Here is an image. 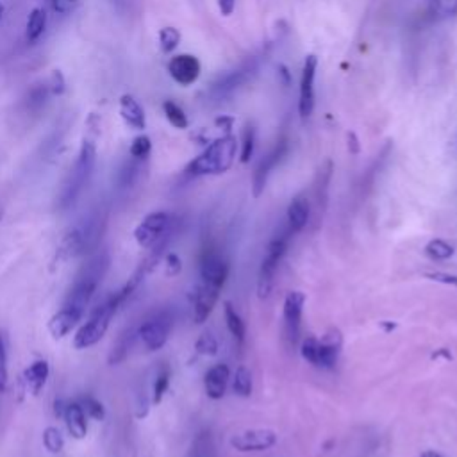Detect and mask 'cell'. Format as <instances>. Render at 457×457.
Returning a JSON list of instances; mask_svg holds the SVG:
<instances>
[{
    "mask_svg": "<svg viewBox=\"0 0 457 457\" xmlns=\"http://www.w3.org/2000/svg\"><path fill=\"white\" fill-rule=\"evenodd\" d=\"M111 257L107 250H95L86 261V265L79 270L73 286L70 287V293L64 300V306L76 307V309L86 311L91 299L95 297L99 286L102 284L107 270H109Z\"/></svg>",
    "mask_w": 457,
    "mask_h": 457,
    "instance_id": "cell-1",
    "label": "cell"
},
{
    "mask_svg": "<svg viewBox=\"0 0 457 457\" xmlns=\"http://www.w3.org/2000/svg\"><path fill=\"white\" fill-rule=\"evenodd\" d=\"M238 140L232 134H225L220 140L213 141L201 155L188 165V174L191 175H220L225 174L235 165L238 154Z\"/></svg>",
    "mask_w": 457,
    "mask_h": 457,
    "instance_id": "cell-2",
    "label": "cell"
},
{
    "mask_svg": "<svg viewBox=\"0 0 457 457\" xmlns=\"http://www.w3.org/2000/svg\"><path fill=\"white\" fill-rule=\"evenodd\" d=\"M95 161H97V147L91 140H84L76 165L70 170L66 181L63 182L59 198H57V206H59L57 209H69L70 206L76 204V201L81 197V193L84 191L91 175H93Z\"/></svg>",
    "mask_w": 457,
    "mask_h": 457,
    "instance_id": "cell-3",
    "label": "cell"
},
{
    "mask_svg": "<svg viewBox=\"0 0 457 457\" xmlns=\"http://www.w3.org/2000/svg\"><path fill=\"white\" fill-rule=\"evenodd\" d=\"M120 306L121 302L118 300L117 293L111 295L104 304H100V306L91 313L90 320L84 325H81V329L76 333V336H73V347H76L77 350H86V348H91L99 343V341L106 336L111 320H113V316L117 314Z\"/></svg>",
    "mask_w": 457,
    "mask_h": 457,
    "instance_id": "cell-4",
    "label": "cell"
},
{
    "mask_svg": "<svg viewBox=\"0 0 457 457\" xmlns=\"http://www.w3.org/2000/svg\"><path fill=\"white\" fill-rule=\"evenodd\" d=\"M290 229L286 235H280L272 239L268 245L266 256L263 257L259 268V279H257V295L259 299H268L270 291L273 287V280H275V272L279 268V263L283 261L284 254L287 250V239H290Z\"/></svg>",
    "mask_w": 457,
    "mask_h": 457,
    "instance_id": "cell-5",
    "label": "cell"
},
{
    "mask_svg": "<svg viewBox=\"0 0 457 457\" xmlns=\"http://www.w3.org/2000/svg\"><path fill=\"white\" fill-rule=\"evenodd\" d=\"M172 327H174L172 314L168 311H158L138 327V336L148 352L161 350L170 338Z\"/></svg>",
    "mask_w": 457,
    "mask_h": 457,
    "instance_id": "cell-6",
    "label": "cell"
},
{
    "mask_svg": "<svg viewBox=\"0 0 457 457\" xmlns=\"http://www.w3.org/2000/svg\"><path fill=\"white\" fill-rule=\"evenodd\" d=\"M318 57L307 54L302 66V79H300V99L299 113L302 118H309L314 111V79H316Z\"/></svg>",
    "mask_w": 457,
    "mask_h": 457,
    "instance_id": "cell-7",
    "label": "cell"
},
{
    "mask_svg": "<svg viewBox=\"0 0 457 457\" xmlns=\"http://www.w3.org/2000/svg\"><path fill=\"white\" fill-rule=\"evenodd\" d=\"M277 443V434L270 429H252L238 432L231 438V446L238 452H263Z\"/></svg>",
    "mask_w": 457,
    "mask_h": 457,
    "instance_id": "cell-8",
    "label": "cell"
},
{
    "mask_svg": "<svg viewBox=\"0 0 457 457\" xmlns=\"http://www.w3.org/2000/svg\"><path fill=\"white\" fill-rule=\"evenodd\" d=\"M201 70V61L191 54H179L172 57L168 63V73L181 86H191L193 83H197Z\"/></svg>",
    "mask_w": 457,
    "mask_h": 457,
    "instance_id": "cell-9",
    "label": "cell"
},
{
    "mask_svg": "<svg viewBox=\"0 0 457 457\" xmlns=\"http://www.w3.org/2000/svg\"><path fill=\"white\" fill-rule=\"evenodd\" d=\"M201 277L202 283L222 290L229 277V265L227 261L215 250H204L201 259Z\"/></svg>",
    "mask_w": 457,
    "mask_h": 457,
    "instance_id": "cell-10",
    "label": "cell"
},
{
    "mask_svg": "<svg viewBox=\"0 0 457 457\" xmlns=\"http://www.w3.org/2000/svg\"><path fill=\"white\" fill-rule=\"evenodd\" d=\"M287 150H290L287 140H280L279 143L275 145V148H273V150L270 152V154L259 162V167H257L256 172H254V181H252L254 197H256V198L261 197V193L265 191L266 181H268V175L272 174L273 168H275L277 165H279V162L283 161L284 155L287 154Z\"/></svg>",
    "mask_w": 457,
    "mask_h": 457,
    "instance_id": "cell-11",
    "label": "cell"
},
{
    "mask_svg": "<svg viewBox=\"0 0 457 457\" xmlns=\"http://www.w3.org/2000/svg\"><path fill=\"white\" fill-rule=\"evenodd\" d=\"M306 304V295L302 291H290L284 299V321H286V334L293 345L299 341L300 321Z\"/></svg>",
    "mask_w": 457,
    "mask_h": 457,
    "instance_id": "cell-12",
    "label": "cell"
},
{
    "mask_svg": "<svg viewBox=\"0 0 457 457\" xmlns=\"http://www.w3.org/2000/svg\"><path fill=\"white\" fill-rule=\"evenodd\" d=\"M220 297V287L209 286V284L202 283L195 291L193 297V321L195 324H204L209 316H211L213 309H215L216 302Z\"/></svg>",
    "mask_w": 457,
    "mask_h": 457,
    "instance_id": "cell-13",
    "label": "cell"
},
{
    "mask_svg": "<svg viewBox=\"0 0 457 457\" xmlns=\"http://www.w3.org/2000/svg\"><path fill=\"white\" fill-rule=\"evenodd\" d=\"M84 311L76 309V307L63 306L49 321V331L54 340H63L76 329L79 321L83 320Z\"/></svg>",
    "mask_w": 457,
    "mask_h": 457,
    "instance_id": "cell-14",
    "label": "cell"
},
{
    "mask_svg": "<svg viewBox=\"0 0 457 457\" xmlns=\"http://www.w3.org/2000/svg\"><path fill=\"white\" fill-rule=\"evenodd\" d=\"M341 345H343V338L338 329H329L318 340V367L324 368H334L340 357Z\"/></svg>",
    "mask_w": 457,
    "mask_h": 457,
    "instance_id": "cell-15",
    "label": "cell"
},
{
    "mask_svg": "<svg viewBox=\"0 0 457 457\" xmlns=\"http://www.w3.org/2000/svg\"><path fill=\"white\" fill-rule=\"evenodd\" d=\"M231 379V372L229 367L223 363L215 364L213 368H209L208 374L204 377V391L211 400H220L223 398L227 391V384Z\"/></svg>",
    "mask_w": 457,
    "mask_h": 457,
    "instance_id": "cell-16",
    "label": "cell"
},
{
    "mask_svg": "<svg viewBox=\"0 0 457 457\" xmlns=\"http://www.w3.org/2000/svg\"><path fill=\"white\" fill-rule=\"evenodd\" d=\"M63 420L66 423L70 436L76 439L86 438L88 434V415L84 413L83 405L79 402H69L64 404Z\"/></svg>",
    "mask_w": 457,
    "mask_h": 457,
    "instance_id": "cell-17",
    "label": "cell"
},
{
    "mask_svg": "<svg viewBox=\"0 0 457 457\" xmlns=\"http://www.w3.org/2000/svg\"><path fill=\"white\" fill-rule=\"evenodd\" d=\"M120 117L127 127L133 131H143L147 127V117L141 104L134 99L133 95H121L120 99Z\"/></svg>",
    "mask_w": 457,
    "mask_h": 457,
    "instance_id": "cell-18",
    "label": "cell"
},
{
    "mask_svg": "<svg viewBox=\"0 0 457 457\" xmlns=\"http://www.w3.org/2000/svg\"><path fill=\"white\" fill-rule=\"evenodd\" d=\"M256 69H257V64L254 63V59H250V63L243 64L242 69H238V70H235V72L223 76L222 79H220V83L215 84V88H213V90H215V93H218V95L232 93V91L238 90V88L242 86V84L245 83L250 76H252L254 70Z\"/></svg>",
    "mask_w": 457,
    "mask_h": 457,
    "instance_id": "cell-19",
    "label": "cell"
},
{
    "mask_svg": "<svg viewBox=\"0 0 457 457\" xmlns=\"http://www.w3.org/2000/svg\"><path fill=\"white\" fill-rule=\"evenodd\" d=\"M309 202L306 197H297L287 206V229L291 235H297L307 225L309 220Z\"/></svg>",
    "mask_w": 457,
    "mask_h": 457,
    "instance_id": "cell-20",
    "label": "cell"
},
{
    "mask_svg": "<svg viewBox=\"0 0 457 457\" xmlns=\"http://www.w3.org/2000/svg\"><path fill=\"white\" fill-rule=\"evenodd\" d=\"M50 375V367L45 359H40V361H35L32 364H29V368H25L23 372V381H25L27 388L30 389L32 395H40L43 388H45L47 381H49Z\"/></svg>",
    "mask_w": 457,
    "mask_h": 457,
    "instance_id": "cell-21",
    "label": "cell"
},
{
    "mask_svg": "<svg viewBox=\"0 0 457 457\" xmlns=\"http://www.w3.org/2000/svg\"><path fill=\"white\" fill-rule=\"evenodd\" d=\"M136 336H138V331H133V329H127L125 333H121L120 336H118V340L114 341L113 347H111L109 357H107L111 367L124 363L125 359H127L129 352H131V348H133L134 338Z\"/></svg>",
    "mask_w": 457,
    "mask_h": 457,
    "instance_id": "cell-22",
    "label": "cell"
},
{
    "mask_svg": "<svg viewBox=\"0 0 457 457\" xmlns=\"http://www.w3.org/2000/svg\"><path fill=\"white\" fill-rule=\"evenodd\" d=\"M47 29V11L43 8H35L29 13L25 23V40L27 43H36L43 36Z\"/></svg>",
    "mask_w": 457,
    "mask_h": 457,
    "instance_id": "cell-23",
    "label": "cell"
},
{
    "mask_svg": "<svg viewBox=\"0 0 457 457\" xmlns=\"http://www.w3.org/2000/svg\"><path fill=\"white\" fill-rule=\"evenodd\" d=\"M223 314H225V324L229 333L242 345L243 340H245V324H243L242 316H239L238 311H236V307L231 302L223 304Z\"/></svg>",
    "mask_w": 457,
    "mask_h": 457,
    "instance_id": "cell-24",
    "label": "cell"
},
{
    "mask_svg": "<svg viewBox=\"0 0 457 457\" xmlns=\"http://www.w3.org/2000/svg\"><path fill=\"white\" fill-rule=\"evenodd\" d=\"M189 457H216L215 443H213L211 432L202 431L195 436Z\"/></svg>",
    "mask_w": 457,
    "mask_h": 457,
    "instance_id": "cell-25",
    "label": "cell"
},
{
    "mask_svg": "<svg viewBox=\"0 0 457 457\" xmlns=\"http://www.w3.org/2000/svg\"><path fill=\"white\" fill-rule=\"evenodd\" d=\"M232 391L238 397L249 398L252 395V374L247 367H239L232 377Z\"/></svg>",
    "mask_w": 457,
    "mask_h": 457,
    "instance_id": "cell-26",
    "label": "cell"
},
{
    "mask_svg": "<svg viewBox=\"0 0 457 457\" xmlns=\"http://www.w3.org/2000/svg\"><path fill=\"white\" fill-rule=\"evenodd\" d=\"M162 111H165L167 120L170 121L175 129H181V131L182 129H188V117H186L184 109H182L179 104H175L174 100H165V102H162Z\"/></svg>",
    "mask_w": 457,
    "mask_h": 457,
    "instance_id": "cell-27",
    "label": "cell"
},
{
    "mask_svg": "<svg viewBox=\"0 0 457 457\" xmlns=\"http://www.w3.org/2000/svg\"><path fill=\"white\" fill-rule=\"evenodd\" d=\"M429 13L436 20H446L457 15V0H427Z\"/></svg>",
    "mask_w": 457,
    "mask_h": 457,
    "instance_id": "cell-28",
    "label": "cell"
},
{
    "mask_svg": "<svg viewBox=\"0 0 457 457\" xmlns=\"http://www.w3.org/2000/svg\"><path fill=\"white\" fill-rule=\"evenodd\" d=\"M181 43V32L175 27H162L159 30V47L165 54L174 52Z\"/></svg>",
    "mask_w": 457,
    "mask_h": 457,
    "instance_id": "cell-29",
    "label": "cell"
},
{
    "mask_svg": "<svg viewBox=\"0 0 457 457\" xmlns=\"http://www.w3.org/2000/svg\"><path fill=\"white\" fill-rule=\"evenodd\" d=\"M453 252H456L453 247L449 245L446 242H443V239H431V242L427 243V247H425V254L434 261L450 259V257L453 256Z\"/></svg>",
    "mask_w": 457,
    "mask_h": 457,
    "instance_id": "cell-30",
    "label": "cell"
},
{
    "mask_svg": "<svg viewBox=\"0 0 457 457\" xmlns=\"http://www.w3.org/2000/svg\"><path fill=\"white\" fill-rule=\"evenodd\" d=\"M195 350H197V354L213 357V355L218 354V340H216V336L211 331H204L198 336V340L195 341Z\"/></svg>",
    "mask_w": 457,
    "mask_h": 457,
    "instance_id": "cell-31",
    "label": "cell"
},
{
    "mask_svg": "<svg viewBox=\"0 0 457 457\" xmlns=\"http://www.w3.org/2000/svg\"><path fill=\"white\" fill-rule=\"evenodd\" d=\"M168 388H170V370L168 368H162L158 374L154 382V389H152V402L154 404H159L162 400V397L167 395Z\"/></svg>",
    "mask_w": 457,
    "mask_h": 457,
    "instance_id": "cell-32",
    "label": "cell"
},
{
    "mask_svg": "<svg viewBox=\"0 0 457 457\" xmlns=\"http://www.w3.org/2000/svg\"><path fill=\"white\" fill-rule=\"evenodd\" d=\"M43 446H45L50 453H59L61 450H63L64 438L59 429L47 427L45 431H43Z\"/></svg>",
    "mask_w": 457,
    "mask_h": 457,
    "instance_id": "cell-33",
    "label": "cell"
},
{
    "mask_svg": "<svg viewBox=\"0 0 457 457\" xmlns=\"http://www.w3.org/2000/svg\"><path fill=\"white\" fill-rule=\"evenodd\" d=\"M79 404L83 405L84 413H86L90 418H93L95 422H102V420L106 418V409H104V404L100 400H97L95 397H84Z\"/></svg>",
    "mask_w": 457,
    "mask_h": 457,
    "instance_id": "cell-34",
    "label": "cell"
},
{
    "mask_svg": "<svg viewBox=\"0 0 457 457\" xmlns=\"http://www.w3.org/2000/svg\"><path fill=\"white\" fill-rule=\"evenodd\" d=\"M150 150H152V141H150V138L145 136V134L134 138V141L131 143V148H129V152H131V158L138 159V161H143V159L150 154Z\"/></svg>",
    "mask_w": 457,
    "mask_h": 457,
    "instance_id": "cell-35",
    "label": "cell"
},
{
    "mask_svg": "<svg viewBox=\"0 0 457 457\" xmlns=\"http://www.w3.org/2000/svg\"><path fill=\"white\" fill-rule=\"evenodd\" d=\"M254 147H256V129L249 125V127L245 129V133H243L242 152H239V161H242L243 165H247V162L252 159Z\"/></svg>",
    "mask_w": 457,
    "mask_h": 457,
    "instance_id": "cell-36",
    "label": "cell"
},
{
    "mask_svg": "<svg viewBox=\"0 0 457 457\" xmlns=\"http://www.w3.org/2000/svg\"><path fill=\"white\" fill-rule=\"evenodd\" d=\"M300 354L306 359L307 363L318 367V340L314 336L304 338L302 347H300Z\"/></svg>",
    "mask_w": 457,
    "mask_h": 457,
    "instance_id": "cell-37",
    "label": "cell"
},
{
    "mask_svg": "<svg viewBox=\"0 0 457 457\" xmlns=\"http://www.w3.org/2000/svg\"><path fill=\"white\" fill-rule=\"evenodd\" d=\"M8 388V350H6L4 336L0 334V395Z\"/></svg>",
    "mask_w": 457,
    "mask_h": 457,
    "instance_id": "cell-38",
    "label": "cell"
},
{
    "mask_svg": "<svg viewBox=\"0 0 457 457\" xmlns=\"http://www.w3.org/2000/svg\"><path fill=\"white\" fill-rule=\"evenodd\" d=\"M182 270V261L177 254H167L165 257V272H167L168 277H175L177 273H181Z\"/></svg>",
    "mask_w": 457,
    "mask_h": 457,
    "instance_id": "cell-39",
    "label": "cell"
},
{
    "mask_svg": "<svg viewBox=\"0 0 457 457\" xmlns=\"http://www.w3.org/2000/svg\"><path fill=\"white\" fill-rule=\"evenodd\" d=\"M423 275H425V279L434 280V283H441V284H446V286H456L457 287V275H452V273L425 272Z\"/></svg>",
    "mask_w": 457,
    "mask_h": 457,
    "instance_id": "cell-40",
    "label": "cell"
},
{
    "mask_svg": "<svg viewBox=\"0 0 457 457\" xmlns=\"http://www.w3.org/2000/svg\"><path fill=\"white\" fill-rule=\"evenodd\" d=\"M50 91H52L54 95H61L64 91V77L63 73L59 72V70H56V72L52 73V77H50Z\"/></svg>",
    "mask_w": 457,
    "mask_h": 457,
    "instance_id": "cell-41",
    "label": "cell"
},
{
    "mask_svg": "<svg viewBox=\"0 0 457 457\" xmlns=\"http://www.w3.org/2000/svg\"><path fill=\"white\" fill-rule=\"evenodd\" d=\"M79 0H50L52 4V9L56 13H69L73 6L77 4Z\"/></svg>",
    "mask_w": 457,
    "mask_h": 457,
    "instance_id": "cell-42",
    "label": "cell"
},
{
    "mask_svg": "<svg viewBox=\"0 0 457 457\" xmlns=\"http://www.w3.org/2000/svg\"><path fill=\"white\" fill-rule=\"evenodd\" d=\"M218 9L223 16H231L236 9V0H218Z\"/></svg>",
    "mask_w": 457,
    "mask_h": 457,
    "instance_id": "cell-43",
    "label": "cell"
},
{
    "mask_svg": "<svg viewBox=\"0 0 457 457\" xmlns=\"http://www.w3.org/2000/svg\"><path fill=\"white\" fill-rule=\"evenodd\" d=\"M347 147H348V152L350 154H359V150H361V145H359V140H357V134L355 133H347Z\"/></svg>",
    "mask_w": 457,
    "mask_h": 457,
    "instance_id": "cell-44",
    "label": "cell"
},
{
    "mask_svg": "<svg viewBox=\"0 0 457 457\" xmlns=\"http://www.w3.org/2000/svg\"><path fill=\"white\" fill-rule=\"evenodd\" d=\"M432 359H446V361H450L452 359V354H450V350H446V348H439V350H436L434 354L431 355Z\"/></svg>",
    "mask_w": 457,
    "mask_h": 457,
    "instance_id": "cell-45",
    "label": "cell"
},
{
    "mask_svg": "<svg viewBox=\"0 0 457 457\" xmlns=\"http://www.w3.org/2000/svg\"><path fill=\"white\" fill-rule=\"evenodd\" d=\"M381 327H382V329H384V331H386V333H391V331H395V329H397V325H395V324H391V321H382V324H381Z\"/></svg>",
    "mask_w": 457,
    "mask_h": 457,
    "instance_id": "cell-46",
    "label": "cell"
},
{
    "mask_svg": "<svg viewBox=\"0 0 457 457\" xmlns=\"http://www.w3.org/2000/svg\"><path fill=\"white\" fill-rule=\"evenodd\" d=\"M422 457H443V456H439V453L434 452V450H427V452H423Z\"/></svg>",
    "mask_w": 457,
    "mask_h": 457,
    "instance_id": "cell-47",
    "label": "cell"
},
{
    "mask_svg": "<svg viewBox=\"0 0 457 457\" xmlns=\"http://www.w3.org/2000/svg\"><path fill=\"white\" fill-rule=\"evenodd\" d=\"M2 16H4V4L0 2V20H2Z\"/></svg>",
    "mask_w": 457,
    "mask_h": 457,
    "instance_id": "cell-48",
    "label": "cell"
},
{
    "mask_svg": "<svg viewBox=\"0 0 457 457\" xmlns=\"http://www.w3.org/2000/svg\"><path fill=\"white\" fill-rule=\"evenodd\" d=\"M0 220H2V208H0Z\"/></svg>",
    "mask_w": 457,
    "mask_h": 457,
    "instance_id": "cell-49",
    "label": "cell"
}]
</instances>
